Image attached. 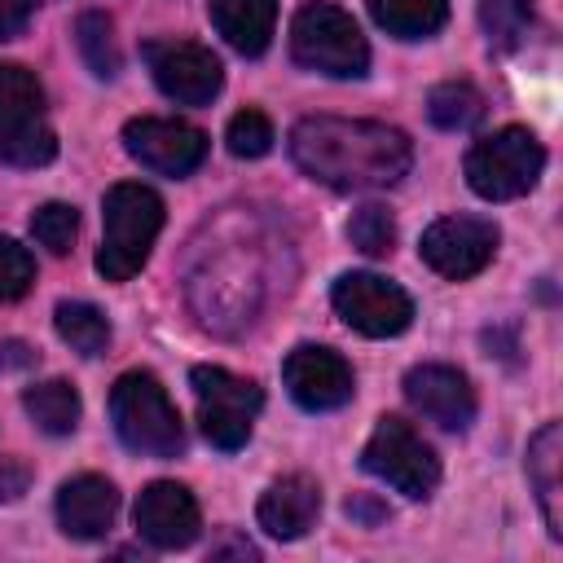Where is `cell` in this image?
<instances>
[{"mask_svg": "<svg viewBox=\"0 0 563 563\" xmlns=\"http://www.w3.org/2000/svg\"><path fill=\"white\" fill-rule=\"evenodd\" d=\"M286 145L295 167L325 189H383L413 163L409 136L378 119L308 114L290 128Z\"/></svg>", "mask_w": 563, "mask_h": 563, "instance_id": "1", "label": "cell"}, {"mask_svg": "<svg viewBox=\"0 0 563 563\" xmlns=\"http://www.w3.org/2000/svg\"><path fill=\"white\" fill-rule=\"evenodd\" d=\"M101 224L106 229H101V246H97V273L106 282H132L145 268L154 238L163 229V198L136 180L110 185V194L101 202Z\"/></svg>", "mask_w": 563, "mask_h": 563, "instance_id": "2", "label": "cell"}, {"mask_svg": "<svg viewBox=\"0 0 563 563\" xmlns=\"http://www.w3.org/2000/svg\"><path fill=\"white\" fill-rule=\"evenodd\" d=\"M110 422L114 435L141 457H176L185 449V427L150 369H128L110 391Z\"/></svg>", "mask_w": 563, "mask_h": 563, "instance_id": "3", "label": "cell"}, {"mask_svg": "<svg viewBox=\"0 0 563 563\" xmlns=\"http://www.w3.org/2000/svg\"><path fill=\"white\" fill-rule=\"evenodd\" d=\"M290 57L303 70H317L330 79H361L369 70V44H365L361 26L352 22V13H343L339 4H325V0H312L295 13Z\"/></svg>", "mask_w": 563, "mask_h": 563, "instance_id": "4", "label": "cell"}, {"mask_svg": "<svg viewBox=\"0 0 563 563\" xmlns=\"http://www.w3.org/2000/svg\"><path fill=\"white\" fill-rule=\"evenodd\" d=\"M57 154V136L44 119V88L35 70L0 62V163L44 167Z\"/></svg>", "mask_w": 563, "mask_h": 563, "instance_id": "5", "label": "cell"}, {"mask_svg": "<svg viewBox=\"0 0 563 563\" xmlns=\"http://www.w3.org/2000/svg\"><path fill=\"white\" fill-rule=\"evenodd\" d=\"M545 167V145L528 128H497L466 150V185L488 202L523 198Z\"/></svg>", "mask_w": 563, "mask_h": 563, "instance_id": "6", "label": "cell"}, {"mask_svg": "<svg viewBox=\"0 0 563 563\" xmlns=\"http://www.w3.org/2000/svg\"><path fill=\"white\" fill-rule=\"evenodd\" d=\"M189 387H194V400H198V427L202 435L233 453L251 440V422L255 413L264 409V391L251 383V378H238L220 365H194L189 369Z\"/></svg>", "mask_w": 563, "mask_h": 563, "instance_id": "7", "label": "cell"}, {"mask_svg": "<svg viewBox=\"0 0 563 563\" xmlns=\"http://www.w3.org/2000/svg\"><path fill=\"white\" fill-rule=\"evenodd\" d=\"M361 466L383 479L387 488L405 497H431L440 484V457L435 449L405 422V418H378L374 435L361 449Z\"/></svg>", "mask_w": 563, "mask_h": 563, "instance_id": "8", "label": "cell"}, {"mask_svg": "<svg viewBox=\"0 0 563 563\" xmlns=\"http://www.w3.org/2000/svg\"><path fill=\"white\" fill-rule=\"evenodd\" d=\"M334 312L343 317V325H352L365 339H391L405 334L413 321V299L409 290H400L396 282L378 277V273H343L330 290Z\"/></svg>", "mask_w": 563, "mask_h": 563, "instance_id": "9", "label": "cell"}, {"mask_svg": "<svg viewBox=\"0 0 563 563\" xmlns=\"http://www.w3.org/2000/svg\"><path fill=\"white\" fill-rule=\"evenodd\" d=\"M141 53H145V66H150L154 84L176 106H207L224 88V66H220V57L207 44H194V40H150Z\"/></svg>", "mask_w": 563, "mask_h": 563, "instance_id": "10", "label": "cell"}, {"mask_svg": "<svg viewBox=\"0 0 563 563\" xmlns=\"http://www.w3.org/2000/svg\"><path fill=\"white\" fill-rule=\"evenodd\" d=\"M497 242H501V233H497L493 220H484V216H444L422 233L418 255L440 277L466 282V277L488 268V260L497 255Z\"/></svg>", "mask_w": 563, "mask_h": 563, "instance_id": "11", "label": "cell"}, {"mask_svg": "<svg viewBox=\"0 0 563 563\" xmlns=\"http://www.w3.org/2000/svg\"><path fill=\"white\" fill-rule=\"evenodd\" d=\"M123 150H128L141 167L180 180V176H189V172L202 167V158H207V132H198V128L185 123V119L141 114V119H132V123L123 128Z\"/></svg>", "mask_w": 563, "mask_h": 563, "instance_id": "12", "label": "cell"}, {"mask_svg": "<svg viewBox=\"0 0 563 563\" xmlns=\"http://www.w3.org/2000/svg\"><path fill=\"white\" fill-rule=\"evenodd\" d=\"M282 383L290 391V400L308 413H325L352 400L356 378L352 365L334 352V347H317V343H299L286 361H282Z\"/></svg>", "mask_w": 563, "mask_h": 563, "instance_id": "13", "label": "cell"}, {"mask_svg": "<svg viewBox=\"0 0 563 563\" xmlns=\"http://www.w3.org/2000/svg\"><path fill=\"white\" fill-rule=\"evenodd\" d=\"M405 400L444 431H466L475 422V387L453 365H435V361L413 365L405 374Z\"/></svg>", "mask_w": 563, "mask_h": 563, "instance_id": "14", "label": "cell"}, {"mask_svg": "<svg viewBox=\"0 0 563 563\" xmlns=\"http://www.w3.org/2000/svg\"><path fill=\"white\" fill-rule=\"evenodd\" d=\"M132 515H136V532L154 550H185L198 537V528H202V515H198L194 493L185 484H176V479L145 484Z\"/></svg>", "mask_w": 563, "mask_h": 563, "instance_id": "15", "label": "cell"}, {"mask_svg": "<svg viewBox=\"0 0 563 563\" xmlns=\"http://www.w3.org/2000/svg\"><path fill=\"white\" fill-rule=\"evenodd\" d=\"M119 493L101 475H75L57 488V523L70 541H101L114 528Z\"/></svg>", "mask_w": 563, "mask_h": 563, "instance_id": "16", "label": "cell"}, {"mask_svg": "<svg viewBox=\"0 0 563 563\" xmlns=\"http://www.w3.org/2000/svg\"><path fill=\"white\" fill-rule=\"evenodd\" d=\"M321 515V484L312 475H282L255 506V519L277 541H299Z\"/></svg>", "mask_w": 563, "mask_h": 563, "instance_id": "17", "label": "cell"}, {"mask_svg": "<svg viewBox=\"0 0 563 563\" xmlns=\"http://www.w3.org/2000/svg\"><path fill=\"white\" fill-rule=\"evenodd\" d=\"M528 484L541 501L550 537L559 541L563 537V422H545L528 440Z\"/></svg>", "mask_w": 563, "mask_h": 563, "instance_id": "18", "label": "cell"}, {"mask_svg": "<svg viewBox=\"0 0 563 563\" xmlns=\"http://www.w3.org/2000/svg\"><path fill=\"white\" fill-rule=\"evenodd\" d=\"M207 13L224 44L242 57H260L273 44L277 0H207Z\"/></svg>", "mask_w": 563, "mask_h": 563, "instance_id": "19", "label": "cell"}, {"mask_svg": "<svg viewBox=\"0 0 563 563\" xmlns=\"http://www.w3.org/2000/svg\"><path fill=\"white\" fill-rule=\"evenodd\" d=\"M22 409L26 418L44 431V435H70L79 427V391L66 383V378H48V383H35L22 391Z\"/></svg>", "mask_w": 563, "mask_h": 563, "instance_id": "20", "label": "cell"}, {"mask_svg": "<svg viewBox=\"0 0 563 563\" xmlns=\"http://www.w3.org/2000/svg\"><path fill=\"white\" fill-rule=\"evenodd\" d=\"M369 18L396 40H427L449 22V0H369Z\"/></svg>", "mask_w": 563, "mask_h": 563, "instance_id": "21", "label": "cell"}, {"mask_svg": "<svg viewBox=\"0 0 563 563\" xmlns=\"http://www.w3.org/2000/svg\"><path fill=\"white\" fill-rule=\"evenodd\" d=\"M53 325H57V339L70 343L79 356H101L110 347V321H106V312L97 303L66 299V303H57Z\"/></svg>", "mask_w": 563, "mask_h": 563, "instance_id": "22", "label": "cell"}, {"mask_svg": "<svg viewBox=\"0 0 563 563\" xmlns=\"http://www.w3.org/2000/svg\"><path fill=\"white\" fill-rule=\"evenodd\" d=\"M75 44H79V57L88 62V70L97 79H114L123 57H119V40H114V22L110 13L101 9H88L75 18Z\"/></svg>", "mask_w": 563, "mask_h": 563, "instance_id": "23", "label": "cell"}, {"mask_svg": "<svg viewBox=\"0 0 563 563\" xmlns=\"http://www.w3.org/2000/svg\"><path fill=\"white\" fill-rule=\"evenodd\" d=\"M427 114L435 128L444 132H466L484 119V92L466 79H449V84H435L431 97H427Z\"/></svg>", "mask_w": 563, "mask_h": 563, "instance_id": "24", "label": "cell"}, {"mask_svg": "<svg viewBox=\"0 0 563 563\" xmlns=\"http://www.w3.org/2000/svg\"><path fill=\"white\" fill-rule=\"evenodd\" d=\"M532 0H479V26H484V40L501 53L528 44L532 35Z\"/></svg>", "mask_w": 563, "mask_h": 563, "instance_id": "25", "label": "cell"}, {"mask_svg": "<svg viewBox=\"0 0 563 563\" xmlns=\"http://www.w3.org/2000/svg\"><path fill=\"white\" fill-rule=\"evenodd\" d=\"M347 238H352L356 251L383 260V255H391V246H396V220H391L387 207L365 202V207L352 211V220H347Z\"/></svg>", "mask_w": 563, "mask_h": 563, "instance_id": "26", "label": "cell"}, {"mask_svg": "<svg viewBox=\"0 0 563 563\" xmlns=\"http://www.w3.org/2000/svg\"><path fill=\"white\" fill-rule=\"evenodd\" d=\"M75 233H79V211L70 202H44L35 207L31 216V238L48 251V255H66L75 246Z\"/></svg>", "mask_w": 563, "mask_h": 563, "instance_id": "27", "label": "cell"}, {"mask_svg": "<svg viewBox=\"0 0 563 563\" xmlns=\"http://www.w3.org/2000/svg\"><path fill=\"white\" fill-rule=\"evenodd\" d=\"M273 141H277V132H273L268 114H260V110H238L224 128V145L238 158H264L273 150Z\"/></svg>", "mask_w": 563, "mask_h": 563, "instance_id": "28", "label": "cell"}, {"mask_svg": "<svg viewBox=\"0 0 563 563\" xmlns=\"http://www.w3.org/2000/svg\"><path fill=\"white\" fill-rule=\"evenodd\" d=\"M35 282V260L22 242L0 238V299H22Z\"/></svg>", "mask_w": 563, "mask_h": 563, "instance_id": "29", "label": "cell"}, {"mask_svg": "<svg viewBox=\"0 0 563 563\" xmlns=\"http://www.w3.org/2000/svg\"><path fill=\"white\" fill-rule=\"evenodd\" d=\"M26 488H31V466L18 457H0V506L18 501Z\"/></svg>", "mask_w": 563, "mask_h": 563, "instance_id": "30", "label": "cell"}, {"mask_svg": "<svg viewBox=\"0 0 563 563\" xmlns=\"http://www.w3.org/2000/svg\"><path fill=\"white\" fill-rule=\"evenodd\" d=\"M35 13V0H0V40H18Z\"/></svg>", "mask_w": 563, "mask_h": 563, "instance_id": "31", "label": "cell"}, {"mask_svg": "<svg viewBox=\"0 0 563 563\" xmlns=\"http://www.w3.org/2000/svg\"><path fill=\"white\" fill-rule=\"evenodd\" d=\"M31 361H35V352L26 343H4L0 347V369H18V365H31Z\"/></svg>", "mask_w": 563, "mask_h": 563, "instance_id": "32", "label": "cell"}, {"mask_svg": "<svg viewBox=\"0 0 563 563\" xmlns=\"http://www.w3.org/2000/svg\"><path fill=\"white\" fill-rule=\"evenodd\" d=\"M220 554H242V559H255V545H251V541H224V545H216V550H211V559H220Z\"/></svg>", "mask_w": 563, "mask_h": 563, "instance_id": "33", "label": "cell"}, {"mask_svg": "<svg viewBox=\"0 0 563 563\" xmlns=\"http://www.w3.org/2000/svg\"><path fill=\"white\" fill-rule=\"evenodd\" d=\"M347 515H361V519H383L387 510H383V506H365V501H347Z\"/></svg>", "mask_w": 563, "mask_h": 563, "instance_id": "34", "label": "cell"}]
</instances>
